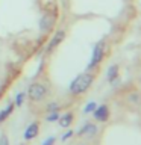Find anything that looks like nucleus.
<instances>
[{
	"label": "nucleus",
	"instance_id": "obj_9",
	"mask_svg": "<svg viewBox=\"0 0 141 145\" xmlns=\"http://www.w3.org/2000/svg\"><path fill=\"white\" fill-rule=\"evenodd\" d=\"M73 120H74V116H73V113L71 112H67L65 115H62V116H59V125L64 127V129H67V127H70L73 124Z\"/></svg>",
	"mask_w": 141,
	"mask_h": 145
},
{
	"label": "nucleus",
	"instance_id": "obj_7",
	"mask_svg": "<svg viewBox=\"0 0 141 145\" xmlns=\"http://www.w3.org/2000/svg\"><path fill=\"white\" fill-rule=\"evenodd\" d=\"M55 21H56V18H55L53 15H50V14H45V15L41 17V21H40V29H41V30H44V32L50 30V29L53 27Z\"/></svg>",
	"mask_w": 141,
	"mask_h": 145
},
{
	"label": "nucleus",
	"instance_id": "obj_13",
	"mask_svg": "<svg viewBox=\"0 0 141 145\" xmlns=\"http://www.w3.org/2000/svg\"><path fill=\"white\" fill-rule=\"evenodd\" d=\"M96 107H97V103H96V101H90V103L85 106L84 113H93V110H94Z\"/></svg>",
	"mask_w": 141,
	"mask_h": 145
},
{
	"label": "nucleus",
	"instance_id": "obj_5",
	"mask_svg": "<svg viewBox=\"0 0 141 145\" xmlns=\"http://www.w3.org/2000/svg\"><path fill=\"white\" fill-rule=\"evenodd\" d=\"M64 39H65V30H62V29L56 30V33H55L53 38L50 39V42H49V45H47V48H45V52H47V53H52Z\"/></svg>",
	"mask_w": 141,
	"mask_h": 145
},
{
	"label": "nucleus",
	"instance_id": "obj_6",
	"mask_svg": "<svg viewBox=\"0 0 141 145\" xmlns=\"http://www.w3.org/2000/svg\"><path fill=\"white\" fill-rule=\"evenodd\" d=\"M38 133H40V124L35 121V122H30V124L26 127L23 138H24L26 140H32V139H35L36 136H38Z\"/></svg>",
	"mask_w": 141,
	"mask_h": 145
},
{
	"label": "nucleus",
	"instance_id": "obj_16",
	"mask_svg": "<svg viewBox=\"0 0 141 145\" xmlns=\"http://www.w3.org/2000/svg\"><path fill=\"white\" fill-rule=\"evenodd\" d=\"M73 135H74V131H73V130H68L67 133H64V135L61 136V140H68Z\"/></svg>",
	"mask_w": 141,
	"mask_h": 145
},
{
	"label": "nucleus",
	"instance_id": "obj_4",
	"mask_svg": "<svg viewBox=\"0 0 141 145\" xmlns=\"http://www.w3.org/2000/svg\"><path fill=\"white\" fill-rule=\"evenodd\" d=\"M109 115H111V112H109V107L106 104H102V106H97L93 110V116L96 121H100V122H106L109 120Z\"/></svg>",
	"mask_w": 141,
	"mask_h": 145
},
{
	"label": "nucleus",
	"instance_id": "obj_1",
	"mask_svg": "<svg viewBox=\"0 0 141 145\" xmlns=\"http://www.w3.org/2000/svg\"><path fill=\"white\" fill-rule=\"evenodd\" d=\"M93 82H94V76L91 74V72H84V74H79L71 82L68 91H70V94H73V95H80V94H84L88 91V88L93 85Z\"/></svg>",
	"mask_w": 141,
	"mask_h": 145
},
{
	"label": "nucleus",
	"instance_id": "obj_12",
	"mask_svg": "<svg viewBox=\"0 0 141 145\" xmlns=\"http://www.w3.org/2000/svg\"><path fill=\"white\" fill-rule=\"evenodd\" d=\"M59 112L58 110H53V112H49V115H47V118H45V120H47L49 122H53V121H58L59 120Z\"/></svg>",
	"mask_w": 141,
	"mask_h": 145
},
{
	"label": "nucleus",
	"instance_id": "obj_15",
	"mask_svg": "<svg viewBox=\"0 0 141 145\" xmlns=\"http://www.w3.org/2000/svg\"><path fill=\"white\" fill-rule=\"evenodd\" d=\"M55 142H56V138H55V136H49V138L43 142V145H55Z\"/></svg>",
	"mask_w": 141,
	"mask_h": 145
},
{
	"label": "nucleus",
	"instance_id": "obj_3",
	"mask_svg": "<svg viewBox=\"0 0 141 145\" xmlns=\"http://www.w3.org/2000/svg\"><path fill=\"white\" fill-rule=\"evenodd\" d=\"M103 56H105V42L103 41H99L93 48V54H91V59H90V63H88V67H86V70L88 71L94 70L99 63H102Z\"/></svg>",
	"mask_w": 141,
	"mask_h": 145
},
{
	"label": "nucleus",
	"instance_id": "obj_8",
	"mask_svg": "<svg viewBox=\"0 0 141 145\" xmlns=\"http://www.w3.org/2000/svg\"><path fill=\"white\" fill-rule=\"evenodd\" d=\"M96 133H97V125L93 124V122H86V124L82 127L79 131H77V135H79V136L85 135V136H90V138H91V136H94Z\"/></svg>",
	"mask_w": 141,
	"mask_h": 145
},
{
	"label": "nucleus",
	"instance_id": "obj_11",
	"mask_svg": "<svg viewBox=\"0 0 141 145\" xmlns=\"http://www.w3.org/2000/svg\"><path fill=\"white\" fill-rule=\"evenodd\" d=\"M14 107H15V106H14V103H11V104H8V107H6V109L0 110V122H3L9 115H11L12 110H14Z\"/></svg>",
	"mask_w": 141,
	"mask_h": 145
},
{
	"label": "nucleus",
	"instance_id": "obj_10",
	"mask_svg": "<svg viewBox=\"0 0 141 145\" xmlns=\"http://www.w3.org/2000/svg\"><path fill=\"white\" fill-rule=\"evenodd\" d=\"M106 76H108V82L114 83V80L118 77V65H111V67H109Z\"/></svg>",
	"mask_w": 141,
	"mask_h": 145
},
{
	"label": "nucleus",
	"instance_id": "obj_2",
	"mask_svg": "<svg viewBox=\"0 0 141 145\" xmlns=\"http://www.w3.org/2000/svg\"><path fill=\"white\" fill-rule=\"evenodd\" d=\"M47 86L41 82H35V83H30L29 88H27V95L32 101H43V100L47 97Z\"/></svg>",
	"mask_w": 141,
	"mask_h": 145
},
{
	"label": "nucleus",
	"instance_id": "obj_18",
	"mask_svg": "<svg viewBox=\"0 0 141 145\" xmlns=\"http://www.w3.org/2000/svg\"><path fill=\"white\" fill-rule=\"evenodd\" d=\"M53 110H58V104L56 103H50L49 104V112H53Z\"/></svg>",
	"mask_w": 141,
	"mask_h": 145
},
{
	"label": "nucleus",
	"instance_id": "obj_14",
	"mask_svg": "<svg viewBox=\"0 0 141 145\" xmlns=\"http://www.w3.org/2000/svg\"><path fill=\"white\" fill-rule=\"evenodd\" d=\"M23 101H24V92H20V94H17V97H15V103H14V106H17V107H20Z\"/></svg>",
	"mask_w": 141,
	"mask_h": 145
},
{
	"label": "nucleus",
	"instance_id": "obj_17",
	"mask_svg": "<svg viewBox=\"0 0 141 145\" xmlns=\"http://www.w3.org/2000/svg\"><path fill=\"white\" fill-rule=\"evenodd\" d=\"M0 145H9V138H8L6 135L0 136Z\"/></svg>",
	"mask_w": 141,
	"mask_h": 145
}]
</instances>
